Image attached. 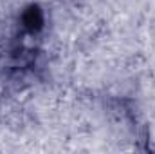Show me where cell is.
<instances>
[{"mask_svg": "<svg viewBox=\"0 0 155 154\" xmlns=\"http://www.w3.org/2000/svg\"><path fill=\"white\" fill-rule=\"evenodd\" d=\"M24 24L27 29L31 31H38L43 24V15L38 7H29L25 13H24Z\"/></svg>", "mask_w": 155, "mask_h": 154, "instance_id": "obj_1", "label": "cell"}]
</instances>
